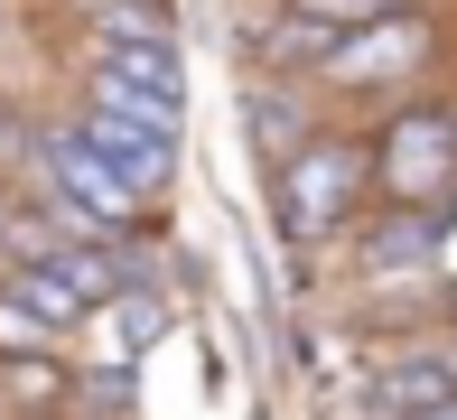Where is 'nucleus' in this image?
<instances>
[{
  "mask_svg": "<svg viewBox=\"0 0 457 420\" xmlns=\"http://www.w3.org/2000/svg\"><path fill=\"white\" fill-rule=\"evenodd\" d=\"M0 411H10V402H0Z\"/></svg>",
  "mask_w": 457,
  "mask_h": 420,
  "instance_id": "nucleus-18",
  "label": "nucleus"
},
{
  "mask_svg": "<svg viewBox=\"0 0 457 420\" xmlns=\"http://www.w3.org/2000/svg\"><path fill=\"white\" fill-rule=\"evenodd\" d=\"M0 281H10L19 299L37 308V318H56V327H85V290H75L56 262H0Z\"/></svg>",
  "mask_w": 457,
  "mask_h": 420,
  "instance_id": "nucleus-10",
  "label": "nucleus"
},
{
  "mask_svg": "<svg viewBox=\"0 0 457 420\" xmlns=\"http://www.w3.org/2000/svg\"><path fill=\"white\" fill-rule=\"evenodd\" d=\"M56 420H85V411H56Z\"/></svg>",
  "mask_w": 457,
  "mask_h": 420,
  "instance_id": "nucleus-17",
  "label": "nucleus"
},
{
  "mask_svg": "<svg viewBox=\"0 0 457 420\" xmlns=\"http://www.w3.org/2000/svg\"><path fill=\"white\" fill-rule=\"evenodd\" d=\"M439 281L457 290V206H448V224H439Z\"/></svg>",
  "mask_w": 457,
  "mask_h": 420,
  "instance_id": "nucleus-13",
  "label": "nucleus"
},
{
  "mask_svg": "<svg viewBox=\"0 0 457 420\" xmlns=\"http://www.w3.org/2000/svg\"><path fill=\"white\" fill-rule=\"evenodd\" d=\"M243 140H253L262 178H271V168H289L308 140H318V113H308L299 75H253V84H243Z\"/></svg>",
  "mask_w": 457,
  "mask_h": 420,
  "instance_id": "nucleus-5",
  "label": "nucleus"
},
{
  "mask_svg": "<svg viewBox=\"0 0 457 420\" xmlns=\"http://www.w3.org/2000/svg\"><path fill=\"white\" fill-rule=\"evenodd\" d=\"M0 402L19 420L75 411V355H0Z\"/></svg>",
  "mask_w": 457,
  "mask_h": 420,
  "instance_id": "nucleus-8",
  "label": "nucleus"
},
{
  "mask_svg": "<svg viewBox=\"0 0 457 420\" xmlns=\"http://www.w3.org/2000/svg\"><path fill=\"white\" fill-rule=\"evenodd\" d=\"M289 10L327 19V29H364V19H392V10H411V0H289Z\"/></svg>",
  "mask_w": 457,
  "mask_h": 420,
  "instance_id": "nucleus-12",
  "label": "nucleus"
},
{
  "mask_svg": "<svg viewBox=\"0 0 457 420\" xmlns=\"http://www.w3.org/2000/svg\"><path fill=\"white\" fill-rule=\"evenodd\" d=\"M131 402H140V365L75 355V411H85V420H131Z\"/></svg>",
  "mask_w": 457,
  "mask_h": 420,
  "instance_id": "nucleus-9",
  "label": "nucleus"
},
{
  "mask_svg": "<svg viewBox=\"0 0 457 420\" xmlns=\"http://www.w3.org/2000/svg\"><path fill=\"white\" fill-rule=\"evenodd\" d=\"M85 327H94V355H112V365H140V355H150V336L169 327V299H150V290L121 281L103 308H85ZM85 327H75V336H85Z\"/></svg>",
  "mask_w": 457,
  "mask_h": 420,
  "instance_id": "nucleus-7",
  "label": "nucleus"
},
{
  "mask_svg": "<svg viewBox=\"0 0 457 420\" xmlns=\"http://www.w3.org/2000/svg\"><path fill=\"white\" fill-rule=\"evenodd\" d=\"M429 56H439V10L411 0V10H392V19L345 29L337 47L318 56V75H308V84H327V94H420Z\"/></svg>",
  "mask_w": 457,
  "mask_h": 420,
  "instance_id": "nucleus-3",
  "label": "nucleus"
},
{
  "mask_svg": "<svg viewBox=\"0 0 457 420\" xmlns=\"http://www.w3.org/2000/svg\"><path fill=\"white\" fill-rule=\"evenodd\" d=\"M448 327H457V290H448Z\"/></svg>",
  "mask_w": 457,
  "mask_h": 420,
  "instance_id": "nucleus-16",
  "label": "nucleus"
},
{
  "mask_svg": "<svg viewBox=\"0 0 457 420\" xmlns=\"http://www.w3.org/2000/svg\"><path fill=\"white\" fill-rule=\"evenodd\" d=\"M0 47H10V10H0Z\"/></svg>",
  "mask_w": 457,
  "mask_h": 420,
  "instance_id": "nucleus-15",
  "label": "nucleus"
},
{
  "mask_svg": "<svg viewBox=\"0 0 457 420\" xmlns=\"http://www.w3.org/2000/svg\"><path fill=\"white\" fill-rule=\"evenodd\" d=\"M85 75L131 84V94H150V103H187V56H178V38H85Z\"/></svg>",
  "mask_w": 457,
  "mask_h": 420,
  "instance_id": "nucleus-6",
  "label": "nucleus"
},
{
  "mask_svg": "<svg viewBox=\"0 0 457 420\" xmlns=\"http://www.w3.org/2000/svg\"><path fill=\"white\" fill-rule=\"evenodd\" d=\"M439 224H448V206H364V224H355V262H364V281H439Z\"/></svg>",
  "mask_w": 457,
  "mask_h": 420,
  "instance_id": "nucleus-4",
  "label": "nucleus"
},
{
  "mask_svg": "<svg viewBox=\"0 0 457 420\" xmlns=\"http://www.w3.org/2000/svg\"><path fill=\"white\" fill-rule=\"evenodd\" d=\"M373 206H457V94H392L373 122Z\"/></svg>",
  "mask_w": 457,
  "mask_h": 420,
  "instance_id": "nucleus-2",
  "label": "nucleus"
},
{
  "mask_svg": "<svg viewBox=\"0 0 457 420\" xmlns=\"http://www.w3.org/2000/svg\"><path fill=\"white\" fill-rule=\"evenodd\" d=\"M0 355H75V327L37 318V308L19 299L10 281H0Z\"/></svg>",
  "mask_w": 457,
  "mask_h": 420,
  "instance_id": "nucleus-11",
  "label": "nucleus"
},
{
  "mask_svg": "<svg viewBox=\"0 0 457 420\" xmlns=\"http://www.w3.org/2000/svg\"><path fill=\"white\" fill-rule=\"evenodd\" d=\"M373 206V140L364 131H318L289 168H271V224L280 243L318 252V243H345Z\"/></svg>",
  "mask_w": 457,
  "mask_h": 420,
  "instance_id": "nucleus-1",
  "label": "nucleus"
},
{
  "mask_svg": "<svg viewBox=\"0 0 457 420\" xmlns=\"http://www.w3.org/2000/svg\"><path fill=\"white\" fill-rule=\"evenodd\" d=\"M19 197H29V187H19L10 168H0V234H10V215H19Z\"/></svg>",
  "mask_w": 457,
  "mask_h": 420,
  "instance_id": "nucleus-14",
  "label": "nucleus"
}]
</instances>
